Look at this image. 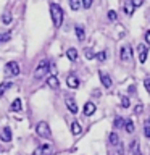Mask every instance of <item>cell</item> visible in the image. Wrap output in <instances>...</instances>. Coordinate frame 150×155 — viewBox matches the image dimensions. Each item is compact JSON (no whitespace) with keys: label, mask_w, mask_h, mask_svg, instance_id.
<instances>
[{"label":"cell","mask_w":150,"mask_h":155,"mask_svg":"<svg viewBox=\"0 0 150 155\" xmlns=\"http://www.w3.org/2000/svg\"><path fill=\"white\" fill-rule=\"evenodd\" d=\"M50 16H52V21H53V26L60 28L61 23H63V10L58 3L50 5Z\"/></svg>","instance_id":"6da1fadb"},{"label":"cell","mask_w":150,"mask_h":155,"mask_svg":"<svg viewBox=\"0 0 150 155\" xmlns=\"http://www.w3.org/2000/svg\"><path fill=\"white\" fill-rule=\"evenodd\" d=\"M48 70H50V63H48V60H41L37 68H36V71H34V78H36V79H41V78H44L47 74Z\"/></svg>","instance_id":"7a4b0ae2"},{"label":"cell","mask_w":150,"mask_h":155,"mask_svg":"<svg viewBox=\"0 0 150 155\" xmlns=\"http://www.w3.org/2000/svg\"><path fill=\"white\" fill-rule=\"evenodd\" d=\"M36 133H37V136H41L44 139H48L52 136L50 126H48V123H45V121H39L37 126H36Z\"/></svg>","instance_id":"3957f363"},{"label":"cell","mask_w":150,"mask_h":155,"mask_svg":"<svg viewBox=\"0 0 150 155\" xmlns=\"http://www.w3.org/2000/svg\"><path fill=\"white\" fill-rule=\"evenodd\" d=\"M137 52H139V61L140 63H145L148 58V47L145 44H139L137 45Z\"/></svg>","instance_id":"277c9868"},{"label":"cell","mask_w":150,"mask_h":155,"mask_svg":"<svg viewBox=\"0 0 150 155\" xmlns=\"http://www.w3.org/2000/svg\"><path fill=\"white\" fill-rule=\"evenodd\" d=\"M119 58H121V61H129L131 58H132V52H131V48H129L128 45L121 47V50H119Z\"/></svg>","instance_id":"5b68a950"},{"label":"cell","mask_w":150,"mask_h":155,"mask_svg":"<svg viewBox=\"0 0 150 155\" xmlns=\"http://www.w3.org/2000/svg\"><path fill=\"white\" fill-rule=\"evenodd\" d=\"M19 65H18V61H10L7 63V73H10L11 76H18L19 74Z\"/></svg>","instance_id":"8992f818"},{"label":"cell","mask_w":150,"mask_h":155,"mask_svg":"<svg viewBox=\"0 0 150 155\" xmlns=\"http://www.w3.org/2000/svg\"><path fill=\"white\" fill-rule=\"evenodd\" d=\"M66 86L70 87V89H77V87H79V78L76 74H70L66 78Z\"/></svg>","instance_id":"52a82bcc"},{"label":"cell","mask_w":150,"mask_h":155,"mask_svg":"<svg viewBox=\"0 0 150 155\" xmlns=\"http://www.w3.org/2000/svg\"><path fill=\"white\" fill-rule=\"evenodd\" d=\"M123 12H124L126 16H132V15H134L135 7L132 5V2H131V0H126V2L123 3Z\"/></svg>","instance_id":"ba28073f"},{"label":"cell","mask_w":150,"mask_h":155,"mask_svg":"<svg viewBox=\"0 0 150 155\" xmlns=\"http://www.w3.org/2000/svg\"><path fill=\"white\" fill-rule=\"evenodd\" d=\"M99 76H100V82H102V86H103L105 89H110L111 84H113V82H111V78H110L108 74H105L103 71H99Z\"/></svg>","instance_id":"9c48e42d"},{"label":"cell","mask_w":150,"mask_h":155,"mask_svg":"<svg viewBox=\"0 0 150 155\" xmlns=\"http://www.w3.org/2000/svg\"><path fill=\"white\" fill-rule=\"evenodd\" d=\"M50 144H44V145H41V147H37L36 150H34V153L32 155H48L50 153Z\"/></svg>","instance_id":"30bf717a"},{"label":"cell","mask_w":150,"mask_h":155,"mask_svg":"<svg viewBox=\"0 0 150 155\" xmlns=\"http://www.w3.org/2000/svg\"><path fill=\"white\" fill-rule=\"evenodd\" d=\"M13 137V134H11V129L10 128H3L2 131H0V139L3 140V142H10Z\"/></svg>","instance_id":"8fae6325"},{"label":"cell","mask_w":150,"mask_h":155,"mask_svg":"<svg viewBox=\"0 0 150 155\" xmlns=\"http://www.w3.org/2000/svg\"><path fill=\"white\" fill-rule=\"evenodd\" d=\"M95 110H97V107H95L94 102H87V104L84 105V115H86V116L94 115V113H95Z\"/></svg>","instance_id":"7c38bea8"},{"label":"cell","mask_w":150,"mask_h":155,"mask_svg":"<svg viewBox=\"0 0 150 155\" xmlns=\"http://www.w3.org/2000/svg\"><path fill=\"white\" fill-rule=\"evenodd\" d=\"M47 84H48V87H52V89H58V87H60V81H58V78L55 74H52V76L47 78Z\"/></svg>","instance_id":"4fadbf2b"},{"label":"cell","mask_w":150,"mask_h":155,"mask_svg":"<svg viewBox=\"0 0 150 155\" xmlns=\"http://www.w3.org/2000/svg\"><path fill=\"white\" fill-rule=\"evenodd\" d=\"M66 107H68V110L71 111V113H77V105H76V100L74 99H71V97H68L66 99Z\"/></svg>","instance_id":"5bb4252c"},{"label":"cell","mask_w":150,"mask_h":155,"mask_svg":"<svg viewBox=\"0 0 150 155\" xmlns=\"http://www.w3.org/2000/svg\"><path fill=\"white\" fill-rule=\"evenodd\" d=\"M21 108H23V102H21V99H15L13 104H11V107H10V110H11V111H19Z\"/></svg>","instance_id":"9a60e30c"},{"label":"cell","mask_w":150,"mask_h":155,"mask_svg":"<svg viewBox=\"0 0 150 155\" xmlns=\"http://www.w3.org/2000/svg\"><path fill=\"white\" fill-rule=\"evenodd\" d=\"M66 57L70 58L71 61H76V60H77V50H76L74 47L68 48V52H66Z\"/></svg>","instance_id":"2e32d148"},{"label":"cell","mask_w":150,"mask_h":155,"mask_svg":"<svg viewBox=\"0 0 150 155\" xmlns=\"http://www.w3.org/2000/svg\"><path fill=\"white\" fill-rule=\"evenodd\" d=\"M10 87H11V82H10V81H3L2 84H0V99H2L3 94L10 89Z\"/></svg>","instance_id":"e0dca14e"},{"label":"cell","mask_w":150,"mask_h":155,"mask_svg":"<svg viewBox=\"0 0 150 155\" xmlns=\"http://www.w3.org/2000/svg\"><path fill=\"white\" fill-rule=\"evenodd\" d=\"M74 31H76V36H77V39H79V41H84V39H86L84 28H82V26H76V28H74Z\"/></svg>","instance_id":"ac0fdd59"},{"label":"cell","mask_w":150,"mask_h":155,"mask_svg":"<svg viewBox=\"0 0 150 155\" xmlns=\"http://www.w3.org/2000/svg\"><path fill=\"white\" fill-rule=\"evenodd\" d=\"M71 133L74 136L81 134V124L77 123V121H73V123H71Z\"/></svg>","instance_id":"d6986e66"},{"label":"cell","mask_w":150,"mask_h":155,"mask_svg":"<svg viewBox=\"0 0 150 155\" xmlns=\"http://www.w3.org/2000/svg\"><path fill=\"white\" fill-rule=\"evenodd\" d=\"M124 129H126V133H129V134H132V133H134V123H132V120H126Z\"/></svg>","instance_id":"ffe728a7"},{"label":"cell","mask_w":150,"mask_h":155,"mask_svg":"<svg viewBox=\"0 0 150 155\" xmlns=\"http://www.w3.org/2000/svg\"><path fill=\"white\" fill-rule=\"evenodd\" d=\"M84 57L87 58V60H94V58H97V53L92 50V48H86V50H84Z\"/></svg>","instance_id":"44dd1931"},{"label":"cell","mask_w":150,"mask_h":155,"mask_svg":"<svg viewBox=\"0 0 150 155\" xmlns=\"http://www.w3.org/2000/svg\"><path fill=\"white\" fill-rule=\"evenodd\" d=\"M119 102H121V107H123V108H129V105H131V100H129V97H126V95H121Z\"/></svg>","instance_id":"7402d4cb"},{"label":"cell","mask_w":150,"mask_h":155,"mask_svg":"<svg viewBox=\"0 0 150 155\" xmlns=\"http://www.w3.org/2000/svg\"><path fill=\"white\" fill-rule=\"evenodd\" d=\"M81 5H82L81 0H70V7H71V10H74V12L81 8Z\"/></svg>","instance_id":"603a6c76"},{"label":"cell","mask_w":150,"mask_h":155,"mask_svg":"<svg viewBox=\"0 0 150 155\" xmlns=\"http://www.w3.org/2000/svg\"><path fill=\"white\" fill-rule=\"evenodd\" d=\"M110 144H111V145L121 144V142H119V137H118V134H116V133H111V134H110Z\"/></svg>","instance_id":"cb8c5ba5"},{"label":"cell","mask_w":150,"mask_h":155,"mask_svg":"<svg viewBox=\"0 0 150 155\" xmlns=\"http://www.w3.org/2000/svg\"><path fill=\"white\" fill-rule=\"evenodd\" d=\"M106 58H108V53H106V50H102V52L97 53V60H99V61L103 63V61L106 60Z\"/></svg>","instance_id":"d4e9b609"},{"label":"cell","mask_w":150,"mask_h":155,"mask_svg":"<svg viewBox=\"0 0 150 155\" xmlns=\"http://www.w3.org/2000/svg\"><path fill=\"white\" fill-rule=\"evenodd\" d=\"M10 37H11V34H10V32H2V34H0V44L8 42Z\"/></svg>","instance_id":"484cf974"},{"label":"cell","mask_w":150,"mask_h":155,"mask_svg":"<svg viewBox=\"0 0 150 155\" xmlns=\"http://www.w3.org/2000/svg\"><path fill=\"white\" fill-rule=\"evenodd\" d=\"M11 15H10V13H3V16H2V21H3V24H10V23H11Z\"/></svg>","instance_id":"4316f807"},{"label":"cell","mask_w":150,"mask_h":155,"mask_svg":"<svg viewBox=\"0 0 150 155\" xmlns=\"http://www.w3.org/2000/svg\"><path fill=\"white\" fill-rule=\"evenodd\" d=\"M129 149H131V152H137L139 150V140H132V142H131V145H129Z\"/></svg>","instance_id":"83f0119b"},{"label":"cell","mask_w":150,"mask_h":155,"mask_svg":"<svg viewBox=\"0 0 150 155\" xmlns=\"http://www.w3.org/2000/svg\"><path fill=\"white\" fill-rule=\"evenodd\" d=\"M108 19L110 21H116V19H118V15H116L115 10H110L108 12Z\"/></svg>","instance_id":"f1b7e54d"},{"label":"cell","mask_w":150,"mask_h":155,"mask_svg":"<svg viewBox=\"0 0 150 155\" xmlns=\"http://www.w3.org/2000/svg\"><path fill=\"white\" fill-rule=\"evenodd\" d=\"M126 123V121L121 118V116H118V118H115V128H119V126H123Z\"/></svg>","instance_id":"f546056e"},{"label":"cell","mask_w":150,"mask_h":155,"mask_svg":"<svg viewBox=\"0 0 150 155\" xmlns=\"http://www.w3.org/2000/svg\"><path fill=\"white\" fill-rule=\"evenodd\" d=\"M144 87H145V91L150 94V78H145L144 79Z\"/></svg>","instance_id":"4dcf8cb0"},{"label":"cell","mask_w":150,"mask_h":155,"mask_svg":"<svg viewBox=\"0 0 150 155\" xmlns=\"http://www.w3.org/2000/svg\"><path fill=\"white\" fill-rule=\"evenodd\" d=\"M144 136H145V137H150V124L144 126Z\"/></svg>","instance_id":"1f68e13d"},{"label":"cell","mask_w":150,"mask_h":155,"mask_svg":"<svg viewBox=\"0 0 150 155\" xmlns=\"http://www.w3.org/2000/svg\"><path fill=\"white\" fill-rule=\"evenodd\" d=\"M82 2V7L84 8H90L92 7V0H81Z\"/></svg>","instance_id":"d6a6232c"},{"label":"cell","mask_w":150,"mask_h":155,"mask_svg":"<svg viewBox=\"0 0 150 155\" xmlns=\"http://www.w3.org/2000/svg\"><path fill=\"white\" fill-rule=\"evenodd\" d=\"M142 110H144V105H135V108H134V113L135 115H139V113H142Z\"/></svg>","instance_id":"836d02e7"},{"label":"cell","mask_w":150,"mask_h":155,"mask_svg":"<svg viewBox=\"0 0 150 155\" xmlns=\"http://www.w3.org/2000/svg\"><path fill=\"white\" fill-rule=\"evenodd\" d=\"M131 2H132V5H134V7H135V8H139V7H140V5H142V3H144V0H131Z\"/></svg>","instance_id":"e575fe53"},{"label":"cell","mask_w":150,"mask_h":155,"mask_svg":"<svg viewBox=\"0 0 150 155\" xmlns=\"http://www.w3.org/2000/svg\"><path fill=\"white\" fill-rule=\"evenodd\" d=\"M145 42L150 45V31H145Z\"/></svg>","instance_id":"d590c367"},{"label":"cell","mask_w":150,"mask_h":155,"mask_svg":"<svg viewBox=\"0 0 150 155\" xmlns=\"http://www.w3.org/2000/svg\"><path fill=\"white\" fill-rule=\"evenodd\" d=\"M132 155H142V153H140V152H139V150H137V152H134Z\"/></svg>","instance_id":"8d00e7d4"}]
</instances>
